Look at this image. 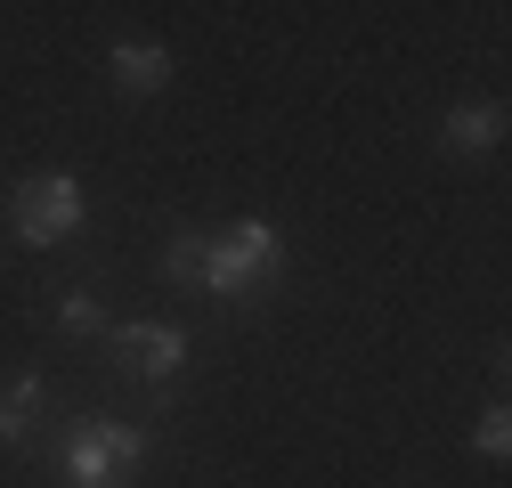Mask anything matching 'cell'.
Segmentation results:
<instances>
[{"instance_id": "cell-5", "label": "cell", "mask_w": 512, "mask_h": 488, "mask_svg": "<svg viewBox=\"0 0 512 488\" xmlns=\"http://www.w3.org/2000/svg\"><path fill=\"white\" fill-rule=\"evenodd\" d=\"M57 415H66V407H57L49 366H17V375H0V448H41Z\"/></svg>"}, {"instance_id": "cell-6", "label": "cell", "mask_w": 512, "mask_h": 488, "mask_svg": "<svg viewBox=\"0 0 512 488\" xmlns=\"http://www.w3.org/2000/svg\"><path fill=\"white\" fill-rule=\"evenodd\" d=\"M496 147H504V106H496V98L447 106V122H439V155H447V163H488Z\"/></svg>"}, {"instance_id": "cell-8", "label": "cell", "mask_w": 512, "mask_h": 488, "mask_svg": "<svg viewBox=\"0 0 512 488\" xmlns=\"http://www.w3.org/2000/svg\"><path fill=\"white\" fill-rule=\"evenodd\" d=\"M106 301L90 285H66V293H49V334H66V342H106Z\"/></svg>"}, {"instance_id": "cell-2", "label": "cell", "mask_w": 512, "mask_h": 488, "mask_svg": "<svg viewBox=\"0 0 512 488\" xmlns=\"http://www.w3.org/2000/svg\"><path fill=\"white\" fill-rule=\"evenodd\" d=\"M277 277H285V228H277V220H236V228H212V244H204V285H196V293L244 310V301H269Z\"/></svg>"}, {"instance_id": "cell-9", "label": "cell", "mask_w": 512, "mask_h": 488, "mask_svg": "<svg viewBox=\"0 0 512 488\" xmlns=\"http://www.w3.org/2000/svg\"><path fill=\"white\" fill-rule=\"evenodd\" d=\"M204 228H171V244H163V285H187V293H196L204 285Z\"/></svg>"}, {"instance_id": "cell-7", "label": "cell", "mask_w": 512, "mask_h": 488, "mask_svg": "<svg viewBox=\"0 0 512 488\" xmlns=\"http://www.w3.org/2000/svg\"><path fill=\"white\" fill-rule=\"evenodd\" d=\"M106 74H114V98H163L171 90V49L163 41H114L106 49Z\"/></svg>"}, {"instance_id": "cell-4", "label": "cell", "mask_w": 512, "mask_h": 488, "mask_svg": "<svg viewBox=\"0 0 512 488\" xmlns=\"http://www.w3.org/2000/svg\"><path fill=\"white\" fill-rule=\"evenodd\" d=\"M0 220H9V244L17 253H49V244H74L90 228V196L74 171H33L9 188V204H0Z\"/></svg>"}, {"instance_id": "cell-3", "label": "cell", "mask_w": 512, "mask_h": 488, "mask_svg": "<svg viewBox=\"0 0 512 488\" xmlns=\"http://www.w3.org/2000/svg\"><path fill=\"white\" fill-rule=\"evenodd\" d=\"M98 350H106V375L122 391H171L187 375V358H196V334L179 318H114Z\"/></svg>"}, {"instance_id": "cell-1", "label": "cell", "mask_w": 512, "mask_h": 488, "mask_svg": "<svg viewBox=\"0 0 512 488\" xmlns=\"http://www.w3.org/2000/svg\"><path fill=\"white\" fill-rule=\"evenodd\" d=\"M49 464L66 488H139V464L155 456V423H131V415H57L49 423Z\"/></svg>"}, {"instance_id": "cell-10", "label": "cell", "mask_w": 512, "mask_h": 488, "mask_svg": "<svg viewBox=\"0 0 512 488\" xmlns=\"http://www.w3.org/2000/svg\"><path fill=\"white\" fill-rule=\"evenodd\" d=\"M472 456H488V464H504V456H512V415H504V399L480 415V432H472Z\"/></svg>"}]
</instances>
